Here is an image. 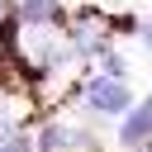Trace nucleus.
<instances>
[{"instance_id":"f257e3e1","label":"nucleus","mask_w":152,"mask_h":152,"mask_svg":"<svg viewBox=\"0 0 152 152\" xmlns=\"http://www.w3.org/2000/svg\"><path fill=\"white\" fill-rule=\"evenodd\" d=\"M86 104H90V114H100V119H119V114L133 109V90H128L124 81H114V76H95V81L86 86Z\"/></svg>"},{"instance_id":"f03ea898","label":"nucleus","mask_w":152,"mask_h":152,"mask_svg":"<svg viewBox=\"0 0 152 152\" xmlns=\"http://www.w3.org/2000/svg\"><path fill=\"white\" fill-rule=\"evenodd\" d=\"M147 138H152V95L138 100V104L128 109V119L119 124V142H124V147H142Z\"/></svg>"},{"instance_id":"7ed1b4c3","label":"nucleus","mask_w":152,"mask_h":152,"mask_svg":"<svg viewBox=\"0 0 152 152\" xmlns=\"http://www.w3.org/2000/svg\"><path fill=\"white\" fill-rule=\"evenodd\" d=\"M24 19H28V24H48V19H57V0H28V5H24Z\"/></svg>"},{"instance_id":"20e7f679","label":"nucleus","mask_w":152,"mask_h":152,"mask_svg":"<svg viewBox=\"0 0 152 152\" xmlns=\"http://www.w3.org/2000/svg\"><path fill=\"white\" fill-rule=\"evenodd\" d=\"M100 66H104V76H114V81H124V71H128V62H124L119 52H109V48L100 52Z\"/></svg>"},{"instance_id":"39448f33","label":"nucleus","mask_w":152,"mask_h":152,"mask_svg":"<svg viewBox=\"0 0 152 152\" xmlns=\"http://www.w3.org/2000/svg\"><path fill=\"white\" fill-rule=\"evenodd\" d=\"M0 152H28V138H24V133H14V138H5V142H0Z\"/></svg>"},{"instance_id":"423d86ee","label":"nucleus","mask_w":152,"mask_h":152,"mask_svg":"<svg viewBox=\"0 0 152 152\" xmlns=\"http://www.w3.org/2000/svg\"><path fill=\"white\" fill-rule=\"evenodd\" d=\"M142 43H147V48H152V24H147V28H142Z\"/></svg>"},{"instance_id":"0eeeda50","label":"nucleus","mask_w":152,"mask_h":152,"mask_svg":"<svg viewBox=\"0 0 152 152\" xmlns=\"http://www.w3.org/2000/svg\"><path fill=\"white\" fill-rule=\"evenodd\" d=\"M0 14H5V0H0Z\"/></svg>"}]
</instances>
